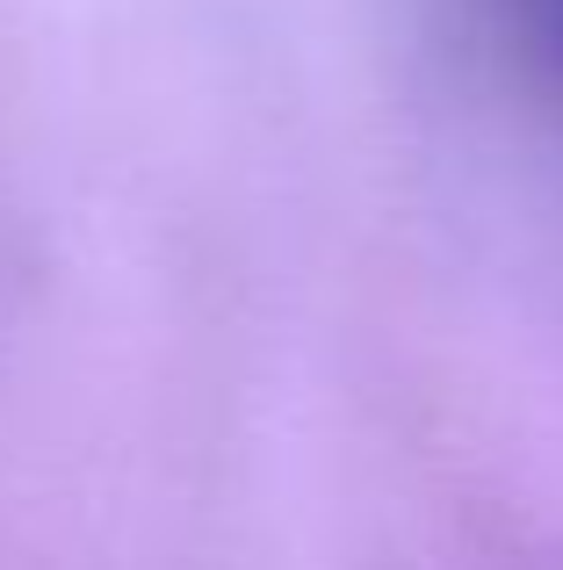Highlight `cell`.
Masks as SVG:
<instances>
[{
  "label": "cell",
  "mask_w": 563,
  "mask_h": 570,
  "mask_svg": "<svg viewBox=\"0 0 563 570\" xmlns=\"http://www.w3.org/2000/svg\"><path fill=\"white\" fill-rule=\"evenodd\" d=\"M513 8H521L527 22H535V37L563 58V0H513Z\"/></svg>",
  "instance_id": "6da1fadb"
}]
</instances>
